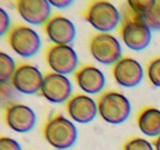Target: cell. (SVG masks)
<instances>
[{
  "label": "cell",
  "instance_id": "1",
  "mask_svg": "<svg viewBox=\"0 0 160 150\" xmlns=\"http://www.w3.org/2000/svg\"><path fill=\"white\" fill-rule=\"evenodd\" d=\"M117 31L125 45L134 51L145 49L151 42V29L127 4Z\"/></svg>",
  "mask_w": 160,
  "mask_h": 150
},
{
  "label": "cell",
  "instance_id": "2",
  "mask_svg": "<svg viewBox=\"0 0 160 150\" xmlns=\"http://www.w3.org/2000/svg\"><path fill=\"white\" fill-rule=\"evenodd\" d=\"M42 133L45 141L58 149L71 147L78 135L73 123L59 112H55L45 120L42 125Z\"/></svg>",
  "mask_w": 160,
  "mask_h": 150
},
{
  "label": "cell",
  "instance_id": "3",
  "mask_svg": "<svg viewBox=\"0 0 160 150\" xmlns=\"http://www.w3.org/2000/svg\"><path fill=\"white\" fill-rule=\"evenodd\" d=\"M96 104L102 119L112 124L124 122L131 113L129 100L118 91L106 90L101 92L96 99Z\"/></svg>",
  "mask_w": 160,
  "mask_h": 150
},
{
  "label": "cell",
  "instance_id": "4",
  "mask_svg": "<svg viewBox=\"0 0 160 150\" xmlns=\"http://www.w3.org/2000/svg\"><path fill=\"white\" fill-rule=\"evenodd\" d=\"M81 16L99 32L108 33L119 26L120 17L117 8L108 1L89 2Z\"/></svg>",
  "mask_w": 160,
  "mask_h": 150
},
{
  "label": "cell",
  "instance_id": "5",
  "mask_svg": "<svg viewBox=\"0 0 160 150\" xmlns=\"http://www.w3.org/2000/svg\"><path fill=\"white\" fill-rule=\"evenodd\" d=\"M9 46L22 57H31L35 55L41 46L38 34L31 28L15 23L9 28L6 36Z\"/></svg>",
  "mask_w": 160,
  "mask_h": 150
},
{
  "label": "cell",
  "instance_id": "6",
  "mask_svg": "<svg viewBox=\"0 0 160 150\" xmlns=\"http://www.w3.org/2000/svg\"><path fill=\"white\" fill-rule=\"evenodd\" d=\"M88 48L93 58L106 65H113L122 57L121 47L118 40L109 33L94 34L89 39Z\"/></svg>",
  "mask_w": 160,
  "mask_h": 150
},
{
  "label": "cell",
  "instance_id": "7",
  "mask_svg": "<svg viewBox=\"0 0 160 150\" xmlns=\"http://www.w3.org/2000/svg\"><path fill=\"white\" fill-rule=\"evenodd\" d=\"M44 56L52 71L56 73L68 74L77 68L78 56L70 45L49 44L45 48Z\"/></svg>",
  "mask_w": 160,
  "mask_h": 150
},
{
  "label": "cell",
  "instance_id": "8",
  "mask_svg": "<svg viewBox=\"0 0 160 150\" xmlns=\"http://www.w3.org/2000/svg\"><path fill=\"white\" fill-rule=\"evenodd\" d=\"M43 76L34 65L21 62L17 64L15 73L9 83L21 93L33 95L40 92Z\"/></svg>",
  "mask_w": 160,
  "mask_h": 150
},
{
  "label": "cell",
  "instance_id": "9",
  "mask_svg": "<svg viewBox=\"0 0 160 150\" xmlns=\"http://www.w3.org/2000/svg\"><path fill=\"white\" fill-rule=\"evenodd\" d=\"M71 84L67 77L53 71H48L44 74L39 93L48 101L66 102L71 96Z\"/></svg>",
  "mask_w": 160,
  "mask_h": 150
},
{
  "label": "cell",
  "instance_id": "10",
  "mask_svg": "<svg viewBox=\"0 0 160 150\" xmlns=\"http://www.w3.org/2000/svg\"><path fill=\"white\" fill-rule=\"evenodd\" d=\"M3 118L6 126L19 133L30 131L36 122L34 111L29 106L17 102H12L5 107Z\"/></svg>",
  "mask_w": 160,
  "mask_h": 150
},
{
  "label": "cell",
  "instance_id": "11",
  "mask_svg": "<svg viewBox=\"0 0 160 150\" xmlns=\"http://www.w3.org/2000/svg\"><path fill=\"white\" fill-rule=\"evenodd\" d=\"M112 74L115 81L126 88H133L143 78V69L136 59L128 56H122L112 65Z\"/></svg>",
  "mask_w": 160,
  "mask_h": 150
},
{
  "label": "cell",
  "instance_id": "12",
  "mask_svg": "<svg viewBox=\"0 0 160 150\" xmlns=\"http://www.w3.org/2000/svg\"><path fill=\"white\" fill-rule=\"evenodd\" d=\"M44 31L54 44L69 45L76 34L73 23L64 16L55 13L42 25Z\"/></svg>",
  "mask_w": 160,
  "mask_h": 150
},
{
  "label": "cell",
  "instance_id": "13",
  "mask_svg": "<svg viewBox=\"0 0 160 150\" xmlns=\"http://www.w3.org/2000/svg\"><path fill=\"white\" fill-rule=\"evenodd\" d=\"M64 107L70 118L81 123L93 120L98 112L96 102L88 95L79 92L72 95Z\"/></svg>",
  "mask_w": 160,
  "mask_h": 150
},
{
  "label": "cell",
  "instance_id": "14",
  "mask_svg": "<svg viewBox=\"0 0 160 150\" xmlns=\"http://www.w3.org/2000/svg\"><path fill=\"white\" fill-rule=\"evenodd\" d=\"M13 4L19 15L31 24L43 25L51 16L50 3L45 0H16Z\"/></svg>",
  "mask_w": 160,
  "mask_h": 150
},
{
  "label": "cell",
  "instance_id": "15",
  "mask_svg": "<svg viewBox=\"0 0 160 150\" xmlns=\"http://www.w3.org/2000/svg\"><path fill=\"white\" fill-rule=\"evenodd\" d=\"M73 79L78 87L88 94H97L105 86L106 79L102 72L90 63L81 65L73 73Z\"/></svg>",
  "mask_w": 160,
  "mask_h": 150
},
{
  "label": "cell",
  "instance_id": "16",
  "mask_svg": "<svg viewBox=\"0 0 160 150\" xmlns=\"http://www.w3.org/2000/svg\"><path fill=\"white\" fill-rule=\"evenodd\" d=\"M136 122L140 131L149 137L160 134V110L151 106L142 107L138 112Z\"/></svg>",
  "mask_w": 160,
  "mask_h": 150
},
{
  "label": "cell",
  "instance_id": "17",
  "mask_svg": "<svg viewBox=\"0 0 160 150\" xmlns=\"http://www.w3.org/2000/svg\"><path fill=\"white\" fill-rule=\"evenodd\" d=\"M17 65L13 59L3 52L0 53V81L1 82H10Z\"/></svg>",
  "mask_w": 160,
  "mask_h": 150
},
{
  "label": "cell",
  "instance_id": "18",
  "mask_svg": "<svg viewBox=\"0 0 160 150\" xmlns=\"http://www.w3.org/2000/svg\"><path fill=\"white\" fill-rule=\"evenodd\" d=\"M138 17L150 29L160 31V0H156L154 6L149 10Z\"/></svg>",
  "mask_w": 160,
  "mask_h": 150
},
{
  "label": "cell",
  "instance_id": "19",
  "mask_svg": "<svg viewBox=\"0 0 160 150\" xmlns=\"http://www.w3.org/2000/svg\"><path fill=\"white\" fill-rule=\"evenodd\" d=\"M146 74L149 82L160 88V56L152 58L146 66Z\"/></svg>",
  "mask_w": 160,
  "mask_h": 150
},
{
  "label": "cell",
  "instance_id": "20",
  "mask_svg": "<svg viewBox=\"0 0 160 150\" xmlns=\"http://www.w3.org/2000/svg\"><path fill=\"white\" fill-rule=\"evenodd\" d=\"M123 150H154V147L146 139L134 136L124 142Z\"/></svg>",
  "mask_w": 160,
  "mask_h": 150
},
{
  "label": "cell",
  "instance_id": "21",
  "mask_svg": "<svg viewBox=\"0 0 160 150\" xmlns=\"http://www.w3.org/2000/svg\"><path fill=\"white\" fill-rule=\"evenodd\" d=\"M0 150H22L17 142L6 136L0 138Z\"/></svg>",
  "mask_w": 160,
  "mask_h": 150
},
{
  "label": "cell",
  "instance_id": "22",
  "mask_svg": "<svg viewBox=\"0 0 160 150\" xmlns=\"http://www.w3.org/2000/svg\"><path fill=\"white\" fill-rule=\"evenodd\" d=\"M9 19L7 13L3 10L2 9H0V31L1 34L6 33L9 29Z\"/></svg>",
  "mask_w": 160,
  "mask_h": 150
},
{
  "label": "cell",
  "instance_id": "23",
  "mask_svg": "<svg viewBox=\"0 0 160 150\" xmlns=\"http://www.w3.org/2000/svg\"><path fill=\"white\" fill-rule=\"evenodd\" d=\"M10 84L9 82H1V99L2 102L9 100V98L12 96V90Z\"/></svg>",
  "mask_w": 160,
  "mask_h": 150
},
{
  "label": "cell",
  "instance_id": "24",
  "mask_svg": "<svg viewBox=\"0 0 160 150\" xmlns=\"http://www.w3.org/2000/svg\"><path fill=\"white\" fill-rule=\"evenodd\" d=\"M72 1L70 0H52L49 1L50 5L56 6L58 8H65L71 4Z\"/></svg>",
  "mask_w": 160,
  "mask_h": 150
},
{
  "label": "cell",
  "instance_id": "25",
  "mask_svg": "<svg viewBox=\"0 0 160 150\" xmlns=\"http://www.w3.org/2000/svg\"><path fill=\"white\" fill-rule=\"evenodd\" d=\"M152 144L155 150H160V134L152 141Z\"/></svg>",
  "mask_w": 160,
  "mask_h": 150
}]
</instances>
